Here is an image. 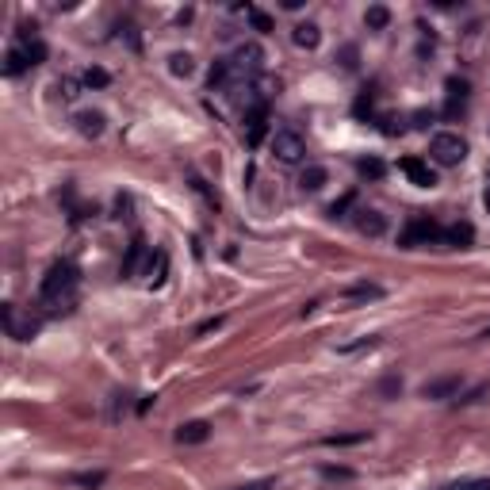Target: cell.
<instances>
[{
	"mask_svg": "<svg viewBox=\"0 0 490 490\" xmlns=\"http://www.w3.org/2000/svg\"><path fill=\"white\" fill-rule=\"evenodd\" d=\"M0 322H4V333L16 337V341H31L35 333L42 330V314H31V310L19 314L16 303H4V307H0Z\"/></svg>",
	"mask_w": 490,
	"mask_h": 490,
	"instance_id": "4",
	"label": "cell"
},
{
	"mask_svg": "<svg viewBox=\"0 0 490 490\" xmlns=\"http://www.w3.org/2000/svg\"><path fill=\"white\" fill-rule=\"evenodd\" d=\"M23 69H31V62H27V54L19 50V46H12V50L4 54V73H8V77H19Z\"/></svg>",
	"mask_w": 490,
	"mask_h": 490,
	"instance_id": "21",
	"label": "cell"
},
{
	"mask_svg": "<svg viewBox=\"0 0 490 490\" xmlns=\"http://www.w3.org/2000/svg\"><path fill=\"white\" fill-rule=\"evenodd\" d=\"M73 123H77V131L84 134V138H100L104 134V126H108V115H104V111H77L73 115Z\"/></svg>",
	"mask_w": 490,
	"mask_h": 490,
	"instance_id": "13",
	"label": "cell"
},
{
	"mask_svg": "<svg viewBox=\"0 0 490 490\" xmlns=\"http://www.w3.org/2000/svg\"><path fill=\"white\" fill-rule=\"evenodd\" d=\"M357 173L364 176V180H379V176L387 173V165H383L379 158H360L357 161Z\"/></svg>",
	"mask_w": 490,
	"mask_h": 490,
	"instance_id": "24",
	"label": "cell"
},
{
	"mask_svg": "<svg viewBox=\"0 0 490 490\" xmlns=\"http://www.w3.org/2000/svg\"><path fill=\"white\" fill-rule=\"evenodd\" d=\"M467 96H471V84L464 81V77H449L444 81V115L449 119H460V111L467 108Z\"/></svg>",
	"mask_w": 490,
	"mask_h": 490,
	"instance_id": "7",
	"label": "cell"
},
{
	"mask_svg": "<svg viewBox=\"0 0 490 490\" xmlns=\"http://www.w3.org/2000/svg\"><path fill=\"white\" fill-rule=\"evenodd\" d=\"M444 490H490V479H464V482H452Z\"/></svg>",
	"mask_w": 490,
	"mask_h": 490,
	"instance_id": "32",
	"label": "cell"
},
{
	"mask_svg": "<svg viewBox=\"0 0 490 490\" xmlns=\"http://www.w3.org/2000/svg\"><path fill=\"white\" fill-rule=\"evenodd\" d=\"M352 223H357V230L368 234V238H383V234H387V218L375 207H360L357 215H352Z\"/></svg>",
	"mask_w": 490,
	"mask_h": 490,
	"instance_id": "11",
	"label": "cell"
},
{
	"mask_svg": "<svg viewBox=\"0 0 490 490\" xmlns=\"http://www.w3.org/2000/svg\"><path fill=\"white\" fill-rule=\"evenodd\" d=\"M444 241L456 245V249H467V245L475 241V226L471 223H452L449 230H444Z\"/></svg>",
	"mask_w": 490,
	"mask_h": 490,
	"instance_id": "16",
	"label": "cell"
},
{
	"mask_svg": "<svg viewBox=\"0 0 490 490\" xmlns=\"http://www.w3.org/2000/svg\"><path fill=\"white\" fill-rule=\"evenodd\" d=\"M437 241H444V226L433 223V218H425V215L410 218V223L402 226V234H399V245H402V249H417V245H437Z\"/></svg>",
	"mask_w": 490,
	"mask_h": 490,
	"instance_id": "3",
	"label": "cell"
},
{
	"mask_svg": "<svg viewBox=\"0 0 490 490\" xmlns=\"http://www.w3.org/2000/svg\"><path fill=\"white\" fill-rule=\"evenodd\" d=\"M341 66H345V69H357V46H345V50H341Z\"/></svg>",
	"mask_w": 490,
	"mask_h": 490,
	"instance_id": "34",
	"label": "cell"
},
{
	"mask_svg": "<svg viewBox=\"0 0 490 490\" xmlns=\"http://www.w3.org/2000/svg\"><path fill=\"white\" fill-rule=\"evenodd\" d=\"M352 203H357V191H345L341 200H333V203H330V218H345V211H349Z\"/></svg>",
	"mask_w": 490,
	"mask_h": 490,
	"instance_id": "31",
	"label": "cell"
},
{
	"mask_svg": "<svg viewBox=\"0 0 490 490\" xmlns=\"http://www.w3.org/2000/svg\"><path fill=\"white\" fill-rule=\"evenodd\" d=\"M81 84L84 81H77V77H62V81H58V96H62V100H77V96H81Z\"/></svg>",
	"mask_w": 490,
	"mask_h": 490,
	"instance_id": "29",
	"label": "cell"
},
{
	"mask_svg": "<svg viewBox=\"0 0 490 490\" xmlns=\"http://www.w3.org/2000/svg\"><path fill=\"white\" fill-rule=\"evenodd\" d=\"M218 326H223V318H207V322H200V330H196V333H200V337H203V333L218 330Z\"/></svg>",
	"mask_w": 490,
	"mask_h": 490,
	"instance_id": "38",
	"label": "cell"
},
{
	"mask_svg": "<svg viewBox=\"0 0 490 490\" xmlns=\"http://www.w3.org/2000/svg\"><path fill=\"white\" fill-rule=\"evenodd\" d=\"M234 490H276V479H257V482H241Z\"/></svg>",
	"mask_w": 490,
	"mask_h": 490,
	"instance_id": "33",
	"label": "cell"
},
{
	"mask_svg": "<svg viewBox=\"0 0 490 490\" xmlns=\"http://www.w3.org/2000/svg\"><path fill=\"white\" fill-rule=\"evenodd\" d=\"M341 295H345L349 303H368V299H379L383 288H379V283H349Z\"/></svg>",
	"mask_w": 490,
	"mask_h": 490,
	"instance_id": "18",
	"label": "cell"
},
{
	"mask_svg": "<svg viewBox=\"0 0 490 490\" xmlns=\"http://www.w3.org/2000/svg\"><path fill=\"white\" fill-rule=\"evenodd\" d=\"M245 16H249V23H253V31H261V35H268V31H272V16H268V12H261V8H253V4H249V8H245Z\"/></svg>",
	"mask_w": 490,
	"mask_h": 490,
	"instance_id": "28",
	"label": "cell"
},
{
	"mask_svg": "<svg viewBox=\"0 0 490 490\" xmlns=\"http://www.w3.org/2000/svg\"><path fill=\"white\" fill-rule=\"evenodd\" d=\"M429 123H433V111H414V126H417V131H425Z\"/></svg>",
	"mask_w": 490,
	"mask_h": 490,
	"instance_id": "36",
	"label": "cell"
},
{
	"mask_svg": "<svg viewBox=\"0 0 490 490\" xmlns=\"http://www.w3.org/2000/svg\"><path fill=\"white\" fill-rule=\"evenodd\" d=\"M399 169L410 176V184H417V188H437V173L429 169V161H422V158H402Z\"/></svg>",
	"mask_w": 490,
	"mask_h": 490,
	"instance_id": "10",
	"label": "cell"
},
{
	"mask_svg": "<svg viewBox=\"0 0 490 490\" xmlns=\"http://www.w3.org/2000/svg\"><path fill=\"white\" fill-rule=\"evenodd\" d=\"M81 81L88 84V88H108V84H111V73H108V69H100V66H88V69L81 73Z\"/></svg>",
	"mask_w": 490,
	"mask_h": 490,
	"instance_id": "25",
	"label": "cell"
},
{
	"mask_svg": "<svg viewBox=\"0 0 490 490\" xmlns=\"http://www.w3.org/2000/svg\"><path fill=\"white\" fill-rule=\"evenodd\" d=\"M234 81V69H230V58H218L215 66H211V73H207V84H211V92L215 88H226V84Z\"/></svg>",
	"mask_w": 490,
	"mask_h": 490,
	"instance_id": "19",
	"label": "cell"
},
{
	"mask_svg": "<svg viewBox=\"0 0 490 490\" xmlns=\"http://www.w3.org/2000/svg\"><path fill=\"white\" fill-rule=\"evenodd\" d=\"M265 131H268V104L257 100L249 111H245V138H249V146H261Z\"/></svg>",
	"mask_w": 490,
	"mask_h": 490,
	"instance_id": "9",
	"label": "cell"
},
{
	"mask_svg": "<svg viewBox=\"0 0 490 490\" xmlns=\"http://www.w3.org/2000/svg\"><path fill=\"white\" fill-rule=\"evenodd\" d=\"M326 180H330V173H326L322 165H307V169L299 173V188H303V191H322Z\"/></svg>",
	"mask_w": 490,
	"mask_h": 490,
	"instance_id": "17",
	"label": "cell"
},
{
	"mask_svg": "<svg viewBox=\"0 0 490 490\" xmlns=\"http://www.w3.org/2000/svg\"><path fill=\"white\" fill-rule=\"evenodd\" d=\"M429 158H433V165H440V169H456V165H464V158H467V138H464V134H456V131H440V134H433V142H429Z\"/></svg>",
	"mask_w": 490,
	"mask_h": 490,
	"instance_id": "2",
	"label": "cell"
},
{
	"mask_svg": "<svg viewBox=\"0 0 490 490\" xmlns=\"http://www.w3.org/2000/svg\"><path fill=\"white\" fill-rule=\"evenodd\" d=\"M357 115H372V96H360L357 100Z\"/></svg>",
	"mask_w": 490,
	"mask_h": 490,
	"instance_id": "39",
	"label": "cell"
},
{
	"mask_svg": "<svg viewBox=\"0 0 490 490\" xmlns=\"http://www.w3.org/2000/svg\"><path fill=\"white\" fill-rule=\"evenodd\" d=\"M379 395H383V399H399V395H402V379H399V375H383V379H379Z\"/></svg>",
	"mask_w": 490,
	"mask_h": 490,
	"instance_id": "30",
	"label": "cell"
},
{
	"mask_svg": "<svg viewBox=\"0 0 490 490\" xmlns=\"http://www.w3.org/2000/svg\"><path fill=\"white\" fill-rule=\"evenodd\" d=\"M487 390H490V387H487V383H482V387H475L471 395H467V399H460V402H464V406H467V402H479L482 395H487Z\"/></svg>",
	"mask_w": 490,
	"mask_h": 490,
	"instance_id": "40",
	"label": "cell"
},
{
	"mask_svg": "<svg viewBox=\"0 0 490 490\" xmlns=\"http://www.w3.org/2000/svg\"><path fill=\"white\" fill-rule=\"evenodd\" d=\"M364 23L372 27V31H383V27L390 23V8L387 4H372V8L364 12Z\"/></svg>",
	"mask_w": 490,
	"mask_h": 490,
	"instance_id": "23",
	"label": "cell"
},
{
	"mask_svg": "<svg viewBox=\"0 0 490 490\" xmlns=\"http://www.w3.org/2000/svg\"><path fill=\"white\" fill-rule=\"evenodd\" d=\"M207 437H211L207 422H184L180 429H176V440H180V444H203Z\"/></svg>",
	"mask_w": 490,
	"mask_h": 490,
	"instance_id": "15",
	"label": "cell"
},
{
	"mask_svg": "<svg viewBox=\"0 0 490 490\" xmlns=\"http://www.w3.org/2000/svg\"><path fill=\"white\" fill-rule=\"evenodd\" d=\"M115 211H119V218H131L126 211H131V196H119L115 200Z\"/></svg>",
	"mask_w": 490,
	"mask_h": 490,
	"instance_id": "37",
	"label": "cell"
},
{
	"mask_svg": "<svg viewBox=\"0 0 490 490\" xmlns=\"http://www.w3.org/2000/svg\"><path fill=\"white\" fill-rule=\"evenodd\" d=\"M150 261V249H146V238L134 234L131 245H126V257H123V276H138V268Z\"/></svg>",
	"mask_w": 490,
	"mask_h": 490,
	"instance_id": "12",
	"label": "cell"
},
{
	"mask_svg": "<svg viewBox=\"0 0 490 490\" xmlns=\"http://www.w3.org/2000/svg\"><path fill=\"white\" fill-rule=\"evenodd\" d=\"M291 42L303 46V50H314L318 42H322V27L318 23H295L291 27Z\"/></svg>",
	"mask_w": 490,
	"mask_h": 490,
	"instance_id": "14",
	"label": "cell"
},
{
	"mask_svg": "<svg viewBox=\"0 0 490 490\" xmlns=\"http://www.w3.org/2000/svg\"><path fill=\"white\" fill-rule=\"evenodd\" d=\"M482 203H487V211H490V184H487V191H482Z\"/></svg>",
	"mask_w": 490,
	"mask_h": 490,
	"instance_id": "41",
	"label": "cell"
},
{
	"mask_svg": "<svg viewBox=\"0 0 490 490\" xmlns=\"http://www.w3.org/2000/svg\"><path fill=\"white\" fill-rule=\"evenodd\" d=\"M464 387V375H437V379L422 383V399H452Z\"/></svg>",
	"mask_w": 490,
	"mask_h": 490,
	"instance_id": "8",
	"label": "cell"
},
{
	"mask_svg": "<svg viewBox=\"0 0 490 490\" xmlns=\"http://www.w3.org/2000/svg\"><path fill=\"white\" fill-rule=\"evenodd\" d=\"M165 268H169V257H165V253H150V261H146V276H150L153 288L165 280Z\"/></svg>",
	"mask_w": 490,
	"mask_h": 490,
	"instance_id": "22",
	"label": "cell"
},
{
	"mask_svg": "<svg viewBox=\"0 0 490 490\" xmlns=\"http://www.w3.org/2000/svg\"><path fill=\"white\" fill-rule=\"evenodd\" d=\"M272 153L283 161V165H299V161L307 158V142H303L299 131H288V126H280V131L272 134Z\"/></svg>",
	"mask_w": 490,
	"mask_h": 490,
	"instance_id": "6",
	"label": "cell"
},
{
	"mask_svg": "<svg viewBox=\"0 0 490 490\" xmlns=\"http://www.w3.org/2000/svg\"><path fill=\"white\" fill-rule=\"evenodd\" d=\"M169 73H173V77H191V73H196V58H191L188 50L169 54Z\"/></svg>",
	"mask_w": 490,
	"mask_h": 490,
	"instance_id": "20",
	"label": "cell"
},
{
	"mask_svg": "<svg viewBox=\"0 0 490 490\" xmlns=\"http://www.w3.org/2000/svg\"><path fill=\"white\" fill-rule=\"evenodd\" d=\"M487 134H490V126H487Z\"/></svg>",
	"mask_w": 490,
	"mask_h": 490,
	"instance_id": "43",
	"label": "cell"
},
{
	"mask_svg": "<svg viewBox=\"0 0 490 490\" xmlns=\"http://www.w3.org/2000/svg\"><path fill=\"white\" fill-rule=\"evenodd\" d=\"M81 283V268L73 261H54L39 283V307L42 314H66L73 310V291Z\"/></svg>",
	"mask_w": 490,
	"mask_h": 490,
	"instance_id": "1",
	"label": "cell"
},
{
	"mask_svg": "<svg viewBox=\"0 0 490 490\" xmlns=\"http://www.w3.org/2000/svg\"><path fill=\"white\" fill-rule=\"evenodd\" d=\"M322 475H326V479H352L349 467H322Z\"/></svg>",
	"mask_w": 490,
	"mask_h": 490,
	"instance_id": "35",
	"label": "cell"
},
{
	"mask_svg": "<svg viewBox=\"0 0 490 490\" xmlns=\"http://www.w3.org/2000/svg\"><path fill=\"white\" fill-rule=\"evenodd\" d=\"M261 66H265V50H261L257 42H241L238 50H234V58H230L234 81H245V84L261 73Z\"/></svg>",
	"mask_w": 490,
	"mask_h": 490,
	"instance_id": "5",
	"label": "cell"
},
{
	"mask_svg": "<svg viewBox=\"0 0 490 490\" xmlns=\"http://www.w3.org/2000/svg\"><path fill=\"white\" fill-rule=\"evenodd\" d=\"M69 482H73V487H84V490H96V487L108 482V475L104 471H81V475H69Z\"/></svg>",
	"mask_w": 490,
	"mask_h": 490,
	"instance_id": "26",
	"label": "cell"
},
{
	"mask_svg": "<svg viewBox=\"0 0 490 490\" xmlns=\"http://www.w3.org/2000/svg\"><path fill=\"white\" fill-rule=\"evenodd\" d=\"M482 337H490V326H487V330H482Z\"/></svg>",
	"mask_w": 490,
	"mask_h": 490,
	"instance_id": "42",
	"label": "cell"
},
{
	"mask_svg": "<svg viewBox=\"0 0 490 490\" xmlns=\"http://www.w3.org/2000/svg\"><path fill=\"white\" fill-rule=\"evenodd\" d=\"M368 440V433H333V437H322L326 449H345V444H360Z\"/></svg>",
	"mask_w": 490,
	"mask_h": 490,
	"instance_id": "27",
	"label": "cell"
}]
</instances>
